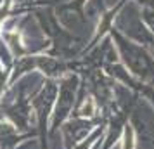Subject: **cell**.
<instances>
[{
    "label": "cell",
    "mask_w": 154,
    "mask_h": 149,
    "mask_svg": "<svg viewBox=\"0 0 154 149\" xmlns=\"http://www.w3.org/2000/svg\"><path fill=\"white\" fill-rule=\"evenodd\" d=\"M87 0H69V2H64L61 5H57L56 11L57 12H64V11H71V12H76V14L83 16V5Z\"/></svg>",
    "instance_id": "1"
},
{
    "label": "cell",
    "mask_w": 154,
    "mask_h": 149,
    "mask_svg": "<svg viewBox=\"0 0 154 149\" xmlns=\"http://www.w3.org/2000/svg\"><path fill=\"white\" fill-rule=\"evenodd\" d=\"M4 2H5V0H0V7H2V5H4Z\"/></svg>",
    "instance_id": "2"
},
{
    "label": "cell",
    "mask_w": 154,
    "mask_h": 149,
    "mask_svg": "<svg viewBox=\"0 0 154 149\" xmlns=\"http://www.w3.org/2000/svg\"><path fill=\"white\" fill-rule=\"evenodd\" d=\"M24 2H33V0H24Z\"/></svg>",
    "instance_id": "3"
}]
</instances>
